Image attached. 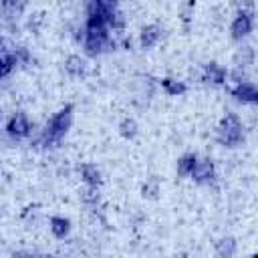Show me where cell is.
Instances as JSON below:
<instances>
[{
  "instance_id": "cell-19",
  "label": "cell",
  "mask_w": 258,
  "mask_h": 258,
  "mask_svg": "<svg viewBox=\"0 0 258 258\" xmlns=\"http://www.w3.org/2000/svg\"><path fill=\"white\" fill-rule=\"evenodd\" d=\"M14 54H16V58H18V62H28V60H30V54H28V50H26L24 46H18V48L14 50Z\"/></svg>"
},
{
  "instance_id": "cell-9",
  "label": "cell",
  "mask_w": 258,
  "mask_h": 258,
  "mask_svg": "<svg viewBox=\"0 0 258 258\" xmlns=\"http://www.w3.org/2000/svg\"><path fill=\"white\" fill-rule=\"evenodd\" d=\"M159 36H161V28H159L157 24H147V26H143V30H141L139 42H141L143 48H149V46H153V44L159 40Z\"/></svg>"
},
{
  "instance_id": "cell-22",
  "label": "cell",
  "mask_w": 258,
  "mask_h": 258,
  "mask_svg": "<svg viewBox=\"0 0 258 258\" xmlns=\"http://www.w3.org/2000/svg\"><path fill=\"white\" fill-rule=\"evenodd\" d=\"M40 258H52V256H40Z\"/></svg>"
},
{
  "instance_id": "cell-17",
  "label": "cell",
  "mask_w": 258,
  "mask_h": 258,
  "mask_svg": "<svg viewBox=\"0 0 258 258\" xmlns=\"http://www.w3.org/2000/svg\"><path fill=\"white\" fill-rule=\"evenodd\" d=\"M119 133H121V137H125V139H133L135 135H137V123H135V119H123L121 123H119Z\"/></svg>"
},
{
  "instance_id": "cell-1",
  "label": "cell",
  "mask_w": 258,
  "mask_h": 258,
  "mask_svg": "<svg viewBox=\"0 0 258 258\" xmlns=\"http://www.w3.org/2000/svg\"><path fill=\"white\" fill-rule=\"evenodd\" d=\"M71 123H73V105H67V107H62L58 113H54V115L50 117V121L46 123L44 133H42V141H44L46 145H48V143H58V141L67 135Z\"/></svg>"
},
{
  "instance_id": "cell-6",
  "label": "cell",
  "mask_w": 258,
  "mask_h": 258,
  "mask_svg": "<svg viewBox=\"0 0 258 258\" xmlns=\"http://www.w3.org/2000/svg\"><path fill=\"white\" fill-rule=\"evenodd\" d=\"M232 95L242 103H256L258 105V87H254L252 83H246V81L238 83L232 89Z\"/></svg>"
},
{
  "instance_id": "cell-2",
  "label": "cell",
  "mask_w": 258,
  "mask_h": 258,
  "mask_svg": "<svg viewBox=\"0 0 258 258\" xmlns=\"http://www.w3.org/2000/svg\"><path fill=\"white\" fill-rule=\"evenodd\" d=\"M218 139L220 143L228 145V147H236L242 139H244V133H242V123L240 119L234 115V113H228L222 123H220V129H218Z\"/></svg>"
},
{
  "instance_id": "cell-18",
  "label": "cell",
  "mask_w": 258,
  "mask_h": 258,
  "mask_svg": "<svg viewBox=\"0 0 258 258\" xmlns=\"http://www.w3.org/2000/svg\"><path fill=\"white\" fill-rule=\"evenodd\" d=\"M141 191H143L145 198H155V196L159 194V183H157V179H149V181H145L143 187H141Z\"/></svg>"
},
{
  "instance_id": "cell-10",
  "label": "cell",
  "mask_w": 258,
  "mask_h": 258,
  "mask_svg": "<svg viewBox=\"0 0 258 258\" xmlns=\"http://www.w3.org/2000/svg\"><path fill=\"white\" fill-rule=\"evenodd\" d=\"M236 252V240L226 236L216 244V258H232Z\"/></svg>"
},
{
  "instance_id": "cell-7",
  "label": "cell",
  "mask_w": 258,
  "mask_h": 258,
  "mask_svg": "<svg viewBox=\"0 0 258 258\" xmlns=\"http://www.w3.org/2000/svg\"><path fill=\"white\" fill-rule=\"evenodd\" d=\"M194 179L198 181V183H210L212 179H214V175H216V169H214V163L210 161V159H204V161H198V165H196V169H194Z\"/></svg>"
},
{
  "instance_id": "cell-20",
  "label": "cell",
  "mask_w": 258,
  "mask_h": 258,
  "mask_svg": "<svg viewBox=\"0 0 258 258\" xmlns=\"http://www.w3.org/2000/svg\"><path fill=\"white\" fill-rule=\"evenodd\" d=\"M14 258H40V256H32V254H24V252H20V254H16Z\"/></svg>"
},
{
  "instance_id": "cell-3",
  "label": "cell",
  "mask_w": 258,
  "mask_h": 258,
  "mask_svg": "<svg viewBox=\"0 0 258 258\" xmlns=\"http://www.w3.org/2000/svg\"><path fill=\"white\" fill-rule=\"evenodd\" d=\"M83 44H85L87 54H91V56L103 52L107 46H115V42L109 40L107 26H99V28H87L85 26V40H83Z\"/></svg>"
},
{
  "instance_id": "cell-4",
  "label": "cell",
  "mask_w": 258,
  "mask_h": 258,
  "mask_svg": "<svg viewBox=\"0 0 258 258\" xmlns=\"http://www.w3.org/2000/svg\"><path fill=\"white\" fill-rule=\"evenodd\" d=\"M6 133L12 137V139H24L28 133H30V121L26 119L24 113H16L8 119L6 123Z\"/></svg>"
},
{
  "instance_id": "cell-21",
  "label": "cell",
  "mask_w": 258,
  "mask_h": 258,
  "mask_svg": "<svg viewBox=\"0 0 258 258\" xmlns=\"http://www.w3.org/2000/svg\"><path fill=\"white\" fill-rule=\"evenodd\" d=\"M250 258H258V254H252V256H250Z\"/></svg>"
},
{
  "instance_id": "cell-11",
  "label": "cell",
  "mask_w": 258,
  "mask_h": 258,
  "mask_svg": "<svg viewBox=\"0 0 258 258\" xmlns=\"http://www.w3.org/2000/svg\"><path fill=\"white\" fill-rule=\"evenodd\" d=\"M81 173H83L85 183H87L89 187H95V189H97V185L101 183V171L97 169V165L87 163V165H83V167H81Z\"/></svg>"
},
{
  "instance_id": "cell-8",
  "label": "cell",
  "mask_w": 258,
  "mask_h": 258,
  "mask_svg": "<svg viewBox=\"0 0 258 258\" xmlns=\"http://www.w3.org/2000/svg\"><path fill=\"white\" fill-rule=\"evenodd\" d=\"M226 69L224 67H220V64H216V62H208L206 67H204V81H208V83H214V85H222L224 81H226Z\"/></svg>"
},
{
  "instance_id": "cell-5",
  "label": "cell",
  "mask_w": 258,
  "mask_h": 258,
  "mask_svg": "<svg viewBox=\"0 0 258 258\" xmlns=\"http://www.w3.org/2000/svg\"><path fill=\"white\" fill-rule=\"evenodd\" d=\"M230 30H232V36H234V38H244V36H248V34L252 32V14L240 12V14L234 18Z\"/></svg>"
},
{
  "instance_id": "cell-13",
  "label": "cell",
  "mask_w": 258,
  "mask_h": 258,
  "mask_svg": "<svg viewBox=\"0 0 258 258\" xmlns=\"http://www.w3.org/2000/svg\"><path fill=\"white\" fill-rule=\"evenodd\" d=\"M64 69H67L69 75L81 77V75H85V60H83L79 54H71V56L64 60Z\"/></svg>"
},
{
  "instance_id": "cell-16",
  "label": "cell",
  "mask_w": 258,
  "mask_h": 258,
  "mask_svg": "<svg viewBox=\"0 0 258 258\" xmlns=\"http://www.w3.org/2000/svg\"><path fill=\"white\" fill-rule=\"evenodd\" d=\"M18 64V58L14 52H8V50H2V58H0V75L2 77H8L10 71Z\"/></svg>"
},
{
  "instance_id": "cell-15",
  "label": "cell",
  "mask_w": 258,
  "mask_h": 258,
  "mask_svg": "<svg viewBox=\"0 0 258 258\" xmlns=\"http://www.w3.org/2000/svg\"><path fill=\"white\" fill-rule=\"evenodd\" d=\"M196 165H198V157L194 153H187V155L177 159V173L179 175H191Z\"/></svg>"
},
{
  "instance_id": "cell-12",
  "label": "cell",
  "mask_w": 258,
  "mask_h": 258,
  "mask_svg": "<svg viewBox=\"0 0 258 258\" xmlns=\"http://www.w3.org/2000/svg\"><path fill=\"white\" fill-rule=\"evenodd\" d=\"M50 230H52V234H54L56 238H64V236H69V232H71V222H69L67 218L52 216V218H50Z\"/></svg>"
},
{
  "instance_id": "cell-14",
  "label": "cell",
  "mask_w": 258,
  "mask_h": 258,
  "mask_svg": "<svg viewBox=\"0 0 258 258\" xmlns=\"http://www.w3.org/2000/svg\"><path fill=\"white\" fill-rule=\"evenodd\" d=\"M161 87L165 89L167 95H173V97L183 95V93L187 91V85H185L183 81H175V79H169V77L161 79Z\"/></svg>"
}]
</instances>
